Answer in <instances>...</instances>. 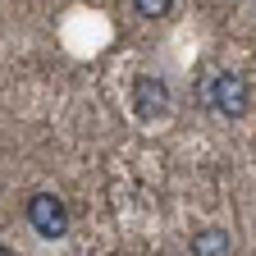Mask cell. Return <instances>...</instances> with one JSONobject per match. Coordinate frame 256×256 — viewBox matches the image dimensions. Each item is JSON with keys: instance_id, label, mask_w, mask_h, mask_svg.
Here are the masks:
<instances>
[{"instance_id": "1", "label": "cell", "mask_w": 256, "mask_h": 256, "mask_svg": "<svg viewBox=\"0 0 256 256\" xmlns=\"http://www.w3.org/2000/svg\"><path fill=\"white\" fill-rule=\"evenodd\" d=\"M206 106H210L220 119H242L247 106H252L247 78H238V74H215V78L206 82Z\"/></svg>"}, {"instance_id": "2", "label": "cell", "mask_w": 256, "mask_h": 256, "mask_svg": "<svg viewBox=\"0 0 256 256\" xmlns=\"http://www.w3.org/2000/svg\"><path fill=\"white\" fill-rule=\"evenodd\" d=\"M28 224H32L42 238H64V234H69V210H64L60 197L37 192V197L28 202Z\"/></svg>"}, {"instance_id": "5", "label": "cell", "mask_w": 256, "mask_h": 256, "mask_svg": "<svg viewBox=\"0 0 256 256\" xmlns=\"http://www.w3.org/2000/svg\"><path fill=\"white\" fill-rule=\"evenodd\" d=\"M170 5H174V0H133V10H138L142 18H165Z\"/></svg>"}, {"instance_id": "6", "label": "cell", "mask_w": 256, "mask_h": 256, "mask_svg": "<svg viewBox=\"0 0 256 256\" xmlns=\"http://www.w3.org/2000/svg\"><path fill=\"white\" fill-rule=\"evenodd\" d=\"M0 256H14V252H10V247H5V242H0Z\"/></svg>"}, {"instance_id": "4", "label": "cell", "mask_w": 256, "mask_h": 256, "mask_svg": "<svg viewBox=\"0 0 256 256\" xmlns=\"http://www.w3.org/2000/svg\"><path fill=\"white\" fill-rule=\"evenodd\" d=\"M192 256H234V238L224 229H202L192 238Z\"/></svg>"}, {"instance_id": "3", "label": "cell", "mask_w": 256, "mask_h": 256, "mask_svg": "<svg viewBox=\"0 0 256 256\" xmlns=\"http://www.w3.org/2000/svg\"><path fill=\"white\" fill-rule=\"evenodd\" d=\"M133 106H138L142 119L170 114V87L160 82V78H138V82H133Z\"/></svg>"}]
</instances>
